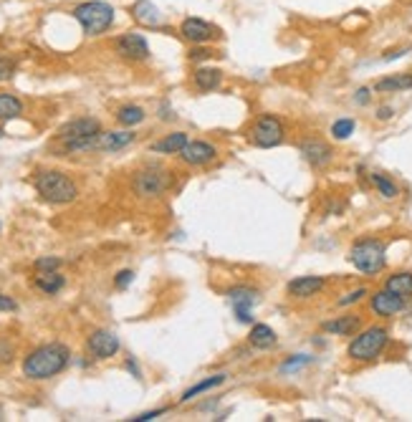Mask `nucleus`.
<instances>
[{"label":"nucleus","instance_id":"35","mask_svg":"<svg viewBox=\"0 0 412 422\" xmlns=\"http://www.w3.org/2000/svg\"><path fill=\"white\" fill-rule=\"evenodd\" d=\"M367 294H369L367 289H356V291H349V294H346V296H341V299L336 301V306H341V309H344V306H351V304H356V301H362Z\"/></svg>","mask_w":412,"mask_h":422},{"label":"nucleus","instance_id":"8","mask_svg":"<svg viewBox=\"0 0 412 422\" xmlns=\"http://www.w3.org/2000/svg\"><path fill=\"white\" fill-rule=\"evenodd\" d=\"M180 36H182L185 41H190V43H212V41L223 38L220 28L195 16L185 18V21L180 23Z\"/></svg>","mask_w":412,"mask_h":422},{"label":"nucleus","instance_id":"37","mask_svg":"<svg viewBox=\"0 0 412 422\" xmlns=\"http://www.w3.org/2000/svg\"><path fill=\"white\" fill-rule=\"evenodd\" d=\"M132 281H134V271H119L117 278H114V286H117L119 291H124Z\"/></svg>","mask_w":412,"mask_h":422},{"label":"nucleus","instance_id":"27","mask_svg":"<svg viewBox=\"0 0 412 422\" xmlns=\"http://www.w3.org/2000/svg\"><path fill=\"white\" fill-rule=\"evenodd\" d=\"M369 180H372L374 190L382 195L384 200H397V197H400V187H397V182L392 177H387V175H382V173H372Z\"/></svg>","mask_w":412,"mask_h":422},{"label":"nucleus","instance_id":"15","mask_svg":"<svg viewBox=\"0 0 412 422\" xmlns=\"http://www.w3.org/2000/svg\"><path fill=\"white\" fill-rule=\"evenodd\" d=\"M301 155L314 170H326L334 160V150L324 142V139H304L301 142Z\"/></svg>","mask_w":412,"mask_h":422},{"label":"nucleus","instance_id":"24","mask_svg":"<svg viewBox=\"0 0 412 422\" xmlns=\"http://www.w3.org/2000/svg\"><path fill=\"white\" fill-rule=\"evenodd\" d=\"M36 289L41 291V294H46V296H56L58 291L66 286V278L61 276L58 271H43V273H38L36 276Z\"/></svg>","mask_w":412,"mask_h":422},{"label":"nucleus","instance_id":"6","mask_svg":"<svg viewBox=\"0 0 412 422\" xmlns=\"http://www.w3.org/2000/svg\"><path fill=\"white\" fill-rule=\"evenodd\" d=\"M170 185H172V175L160 165L142 167V170L134 173V180H132L134 192L140 195V197H145V200L147 197H160V195H165L170 190Z\"/></svg>","mask_w":412,"mask_h":422},{"label":"nucleus","instance_id":"10","mask_svg":"<svg viewBox=\"0 0 412 422\" xmlns=\"http://www.w3.org/2000/svg\"><path fill=\"white\" fill-rule=\"evenodd\" d=\"M119 336L109 329H96V331L89 334L86 339V351H89L94 359H112L119 351Z\"/></svg>","mask_w":412,"mask_h":422},{"label":"nucleus","instance_id":"33","mask_svg":"<svg viewBox=\"0 0 412 422\" xmlns=\"http://www.w3.org/2000/svg\"><path fill=\"white\" fill-rule=\"evenodd\" d=\"M16 68H18V63H16V58H13V56L0 53V83L8 81V78H13Z\"/></svg>","mask_w":412,"mask_h":422},{"label":"nucleus","instance_id":"36","mask_svg":"<svg viewBox=\"0 0 412 422\" xmlns=\"http://www.w3.org/2000/svg\"><path fill=\"white\" fill-rule=\"evenodd\" d=\"M309 361H311V356H307V354H296L294 359H289V361L284 364V367H281V372H294V369H301L304 364H309Z\"/></svg>","mask_w":412,"mask_h":422},{"label":"nucleus","instance_id":"5","mask_svg":"<svg viewBox=\"0 0 412 422\" xmlns=\"http://www.w3.org/2000/svg\"><path fill=\"white\" fill-rule=\"evenodd\" d=\"M349 263L359 273L374 276V273L384 271V266H387V248H384V243L377 238L356 240L349 248Z\"/></svg>","mask_w":412,"mask_h":422},{"label":"nucleus","instance_id":"7","mask_svg":"<svg viewBox=\"0 0 412 422\" xmlns=\"http://www.w3.org/2000/svg\"><path fill=\"white\" fill-rule=\"evenodd\" d=\"M248 139H251V145L258 147V150H273V147H279L286 139V127L276 114H261L253 122Z\"/></svg>","mask_w":412,"mask_h":422},{"label":"nucleus","instance_id":"17","mask_svg":"<svg viewBox=\"0 0 412 422\" xmlns=\"http://www.w3.org/2000/svg\"><path fill=\"white\" fill-rule=\"evenodd\" d=\"M129 16L145 28H165L162 26L160 8L155 3H150V0H134L132 6H129Z\"/></svg>","mask_w":412,"mask_h":422},{"label":"nucleus","instance_id":"16","mask_svg":"<svg viewBox=\"0 0 412 422\" xmlns=\"http://www.w3.org/2000/svg\"><path fill=\"white\" fill-rule=\"evenodd\" d=\"M326 289V278L321 276H299V278H291L289 286H286V294L291 299H299V301H307L314 299L316 294Z\"/></svg>","mask_w":412,"mask_h":422},{"label":"nucleus","instance_id":"29","mask_svg":"<svg viewBox=\"0 0 412 422\" xmlns=\"http://www.w3.org/2000/svg\"><path fill=\"white\" fill-rule=\"evenodd\" d=\"M145 109L137 104H127L122 106V109H117V122L122 124V127H137V124L145 122Z\"/></svg>","mask_w":412,"mask_h":422},{"label":"nucleus","instance_id":"9","mask_svg":"<svg viewBox=\"0 0 412 422\" xmlns=\"http://www.w3.org/2000/svg\"><path fill=\"white\" fill-rule=\"evenodd\" d=\"M114 53L124 61L140 63L150 58V43L142 34H124L114 41Z\"/></svg>","mask_w":412,"mask_h":422},{"label":"nucleus","instance_id":"2","mask_svg":"<svg viewBox=\"0 0 412 422\" xmlns=\"http://www.w3.org/2000/svg\"><path fill=\"white\" fill-rule=\"evenodd\" d=\"M387 344H390L387 326H377L374 324V326H367L354 334V339L346 346V356L351 361H356V364H372V361H377L384 354Z\"/></svg>","mask_w":412,"mask_h":422},{"label":"nucleus","instance_id":"34","mask_svg":"<svg viewBox=\"0 0 412 422\" xmlns=\"http://www.w3.org/2000/svg\"><path fill=\"white\" fill-rule=\"evenodd\" d=\"M34 268L38 273H43V271H58V268H61V258H53V256L38 258V261L34 263Z\"/></svg>","mask_w":412,"mask_h":422},{"label":"nucleus","instance_id":"38","mask_svg":"<svg viewBox=\"0 0 412 422\" xmlns=\"http://www.w3.org/2000/svg\"><path fill=\"white\" fill-rule=\"evenodd\" d=\"M168 412V407H160V410H150V412H142V415L132 417V422H150V420H157L160 415H165Z\"/></svg>","mask_w":412,"mask_h":422},{"label":"nucleus","instance_id":"39","mask_svg":"<svg viewBox=\"0 0 412 422\" xmlns=\"http://www.w3.org/2000/svg\"><path fill=\"white\" fill-rule=\"evenodd\" d=\"M16 309H18V304L11 299V296L0 294V312H16Z\"/></svg>","mask_w":412,"mask_h":422},{"label":"nucleus","instance_id":"12","mask_svg":"<svg viewBox=\"0 0 412 422\" xmlns=\"http://www.w3.org/2000/svg\"><path fill=\"white\" fill-rule=\"evenodd\" d=\"M101 132V122L94 117H78V119H71V122H66L61 129H58L56 139L61 142V145H66V142H73V139H84V137H91V134H99Z\"/></svg>","mask_w":412,"mask_h":422},{"label":"nucleus","instance_id":"22","mask_svg":"<svg viewBox=\"0 0 412 422\" xmlns=\"http://www.w3.org/2000/svg\"><path fill=\"white\" fill-rule=\"evenodd\" d=\"M187 142H190V137L185 132H172V134H168V137H162L160 142H155L150 150L157 152V155H180Z\"/></svg>","mask_w":412,"mask_h":422},{"label":"nucleus","instance_id":"40","mask_svg":"<svg viewBox=\"0 0 412 422\" xmlns=\"http://www.w3.org/2000/svg\"><path fill=\"white\" fill-rule=\"evenodd\" d=\"M369 99H372V94H369L367 86H362V89H356V94H354V101H356V104L364 106V104H369Z\"/></svg>","mask_w":412,"mask_h":422},{"label":"nucleus","instance_id":"31","mask_svg":"<svg viewBox=\"0 0 412 422\" xmlns=\"http://www.w3.org/2000/svg\"><path fill=\"white\" fill-rule=\"evenodd\" d=\"M16 359V341L8 336H0V367H8Z\"/></svg>","mask_w":412,"mask_h":422},{"label":"nucleus","instance_id":"44","mask_svg":"<svg viewBox=\"0 0 412 422\" xmlns=\"http://www.w3.org/2000/svg\"><path fill=\"white\" fill-rule=\"evenodd\" d=\"M3 417H6V415H3V407H0V420H3Z\"/></svg>","mask_w":412,"mask_h":422},{"label":"nucleus","instance_id":"11","mask_svg":"<svg viewBox=\"0 0 412 422\" xmlns=\"http://www.w3.org/2000/svg\"><path fill=\"white\" fill-rule=\"evenodd\" d=\"M369 309H372V314H377V316L392 319V316H397L400 312H405L407 299L392 294L390 289H379V291H374V294L369 296Z\"/></svg>","mask_w":412,"mask_h":422},{"label":"nucleus","instance_id":"42","mask_svg":"<svg viewBox=\"0 0 412 422\" xmlns=\"http://www.w3.org/2000/svg\"><path fill=\"white\" fill-rule=\"evenodd\" d=\"M392 114H395V109H392V106H379V109H377L379 122H387V119H392Z\"/></svg>","mask_w":412,"mask_h":422},{"label":"nucleus","instance_id":"25","mask_svg":"<svg viewBox=\"0 0 412 422\" xmlns=\"http://www.w3.org/2000/svg\"><path fill=\"white\" fill-rule=\"evenodd\" d=\"M384 289H390L392 294L402 296V299H412V273L410 271H397L384 281Z\"/></svg>","mask_w":412,"mask_h":422},{"label":"nucleus","instance_id":"19","mask_svg":"<svg viewBox=\"0 0 412 422\" xmlns=\"http://www.w3.org/2000/svg\"><path fill=\"white\" fill-rule=\"evenodd\" d=\"M321 329L331 336H354L362 329V316L359 314H344V316H336L331 321H324Z\"/></svg>","mask_w":412,"mask_h":422},{"label":"nucleus","instance_id":"26","mask_svg":"<svg viewBox=\"0 0 412 422\" xmlns=\"http://www.w3.org/2000/svg\"><path fill=\"white\" fill-rule=\"evenodd\" d=\"M225 382V374H212V377L202 379V382L192 384L190 389H185L182 397H180V402H190V400H195L197 395H202V392H210V389L220 387V384Z\"/></svg>","mask_w":412,"mask_h":422},{"label":"nucleus","instance_id":"1","mask_svg":"<svg viewBox=\"0 0 412 422\" xmlns=\"http://www.w3.org/2000/svg\"><path fill=\"white\" fill-rule=\"evenodd\" d=\"M68 361H71L68 346L58 344V341L41 344L34 351H29V356L23 359V377L34 379V382H43V379L61 374L68 367Z\"/></svg>","mask_w":412,"mask_h":422},{"label":"nucleus","instance_id":"21","mask_svg":"<svg viewBox=\"0 0 412 422\" xmlns=\"http://www.w3.org/2000/svg\"><path fill=\"white\" fill-rule=\"evenodd\" d=\"M192 81L200 91H215L223 83V71L215 66H197L192 73Z\"/></svg>","mask_w":412,"mask_h":422},{"label":"nucleus","instance_id":"13","mask_svg":"<svg viewBox=\"0 0 412 422\" xmlns=\"http://www.w3.org/2000/svg\"><path fill=\"white\" fill-rule=\"evenodd\" d=\"M215 157H217V147L205 142V139H192V142H187V145L182 147V152H180V160L190 167H205V165H210Z\"/></svg>","mask_w":412,"mask_h":422},{"label":"nucleus","instance_id":"30","mask_svg":"<svg viewBox=\"0 0 412 422\" xmlns=\"http://www.w3.org/2000/svg\"><path fill=\"white\" fill-rule=\"evenodd\" d=\"M351 134H354V119H336L334 124H331V137L334 139H349Z\"/></svg>","mask_w":412,"mask_h":422},{"label":"nucleus","instance_id":"14","mask_svg":"<svg viewBox=\"0 0 412 422\" xmlns=\"http://www.w3.org/2000/svg\"><path fill=\"white\" fill-rule=\"evenodd\" d=\"M225 296L233 301V312H235V316H238V321L256 324L253 321L251 309L256 306V301H258V291L248 289V286H235V289L225 291Z\"/></svg>","mask_w":412,"mask_h":422},{"label":"nucleus","instance_id":"43","mask_svg":"<svg viewBox=\"0 0 412 422\" xmlns=\"http://www.w3.org/2000/svg\"><path fill=\"white\" fill-rule=\"evenodd\" d=\"M124 367H127V372H132L137 379H142V369L137 367V361H134V359H127V361H124Z\"/></svg>","mask_w":412,"mask_h":422},{"label":"nucleus","instance_id":"45","mask_svg":"<svg viewBox=\"0 0 412 422\" xmlns=\"http://www.w3.org/2000/svg\"><path fill=\"white\" fill-rule=\"evenodd\" d=\"M3 134H6V132H3V127H0V139H3Z\"/></svg>","mask_w":412,"mask_h":422},{"label":"nucleus","instance_id":"3","mask_svg":"<svg viewBox=\"0 0 412 422\" xmlns=\"http://www.w3.org/2000/svg\"><path fill=\"white\" fill-rule=\"evenodd\" d=\"M34 187L41 195V200L51 205H68L78 197V187L68 175L58 170H41L34 175Z\"/></svg>","mask_w":412,"mask_h":422},{"label":"nucleus","instance_id":"32","mask_svg":"<svg viewBox=\"0 0 412 422\" xmlns=\"http://www.w3.org/2000/svg\"><path fill=\"white\" fill-rule=\"evenodd\" d=\"M220 56L215 48H207L205 43H192V48L187 51V58L190 61H207V58H215Z\"/></svg>","mask_w":412,"mask_h":422},{"label":"nucleus","instance_id":"28","mask_svg":"<svg viewBox=\"0 0 412 422\" xmlns=\"http://www.w3.org/2000/svg\"><path fill=\"white\" fill-rule=\"evenodd\" d=\"M23 114V101L13 94H0V122H11Z\"/></svg>","mask_w":412,"mask_h":422},{"label":"nucleus","instance_id":"20","mask_svg":"<svg viewBox=\"0 0 412 422\" xmlns=\"http://www.w3.org/2000/svg\"><path fill=\"white\" fill-rule=\"evenodd\" d=\"M412 89V73H390L374 81V91L377 94H397V91Z\"/></svg>","mask_w":412,"mask_h":422},{"label":"nucleus","instance_id":"23","mask_svg":"<svg viewBox=\"0 0 412 422\" xmlns=\"http://www.w3.org/2000/svg\"><path fill=\"white\" fill-rule=\"evenodd\" d=\"M248 341H251V346H256V349H273L276 346V341H279V336H276V331H273L268 324H253L251 334H248Z\"/></svg>","mask_w":412,"mask_h":422},{"label":"nucleus","instance_id":"18","mask_svg":"<svg viewBox=\"0 0 412 422\" xmlns=\"http://www.w3.org/2000/svg\"><path fill=\"white\" fill-rule=\"evenodd\" d=\"M137 139V134L132 129H122V132H104L101 129L96 137V150L99 152H119L124 147H129Z\"/></svg>","mask_w":412,"mask_h":422},{"label":"nucleus","instance_id":"41","mask_svg":"<svg viewBox=\"0 0 412 422\" xmlns=\"http://www.w3.org/2000/svg\"><path fill=\"white\" fill-rule=\"evenodd\" d=\"M410 51H412V46H405V48H395V51H390L387 56H382V61H395V58H400V56L410 53Z\"/></svg>","mask_w":412,"mask_h":422},{"label":"nucleus","instance_id":"4","mask_svg":"<svg viewBox=\"0 0 412 422\" xmlns=\"http://www.w3.org/2000/svg\"><path fill=\"white\" fill-rule=\"evenodd\" d=\"M71 16L84 28L86 36H101L114 26V8L104 0H84L73 6Z\"/></svg>","mask_w":412,"mask_h":422}]
</instances>
